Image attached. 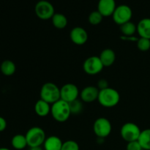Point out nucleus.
<instances>
[{"mask_svg": "<svg viewBox=\"0 0 150 150\" xmlns=\"http://www.w3.org/2000/svg\"><path fill=\"white\" fill-rule=\"evenodd\" d=\"M98 100L103 107L113 108L120 103V95L117 89L108 87L100 90Z\"/></svg>", "mask_w": 150, "mask_h": 150, "instance_id": "nucleus-1", "label": "nucleus"}, {"mask_svg": "<svg viewBox=\"0 0 150 150\" xmlns=\"http://www.w3.org/2000/svg\"><path fill=\"white\" fill-rule=\"evenodd\" d=\"M51 114L54 120L58 122L67 121L71 115L68 103L60 99L51 105Z\"/></svg>", "mask_w": 150, "mask_h": 150, "instance_id": "nucleus-2", "label": "nucleus"}, {"mask_svg": "<svg viewBox=\"0 0 150 150\" xmlns=\"http://www.w3.org/2000/svg\"><path fill=\"white\" fill-rule=\"evenodd\" d=\"M40 99L52 105L60 100V89L52 82H46L40 89Z\"/></svg>", "mask_w": 150, "mask_h": 150, "instance_id": "nucleus-3", "label": "nucleus"}, {"mask_svg": "<svg viewBox=\"0 0 150 150\" xmlns=\"http://www.w3.org/2000/svg\"><path fill=\"white\" fill-rule=\"evenodd\" d=\"M25 136L29 147L41 146L46 139V136L43 129L37 126L29 128Z\"/></svg>", "mask_w": 150, "mask_h": 150, "instance_id": "nucleus-4", "label": "nucleus"}, {"mask_svg": "<svg viewBox=\"0 0 150 150\" xmlns=\"http://www.w3.org/2000/svg\"><path fill=\"white\" fill-rule=\"evenodd\" d=\"M142 130L140 127L133 122H126L120 129L121 137L127 143L139 140Z\"/></svg>", "mask_w": 150, "mask_h": 150, "instance_id": "nucleus-5", "label": "nucleus"}, {"mask_svg": "<svg viewBox=\"0 0 150 150\" xmlns=\"http://www.w3.org/2000/svg\"><path fill=\"white\" fill-rule=\"evenodd\" d=\"M112 125L109 120L105 117L97 119L93 125V131L98 139H105L111 133Z\"/></svg>", "mask_w": 150, "mask_h": 150, "instance_id": "nucleus-6", "label": "nucleus"}, {"mask_svg": "<svg viewBox=\"0 0 150 150\" xmlns=\"http://www.w3.org/2000/svg\"><path fill=\"white\" fill-rule=\"evenodd\" d=\"M133 16V11L128 5L121 4L117 6L114 13L112 15L113 20L117 24L121 25L130 21Z\"/></svg>", "mask_w": 150, "mask_h": 150, "instance_id": "nucleus-7", "label": "nucleus"}, {"mask_svg": "<svg viewBox=\"0 0 150 150\" xmlns=\"http://www.w3.org/2000/svg\"><path fill=\"white\" fill-rule=\"evenodd\" d=\"M36 16L41 20L51 19L55 14L53 4L46 0H40L36 4L35 7Z\"/></svg>", "mask_w": 150, "mask_h": 150, "instance_id": "nucleus-8", "label": "nucleus"}, {"mask_svg": "<svg viewBox=\"0 0 150 150\" xmlns=\"http://www.w3.org/2000/svg\"><path fill=\"white\" fill-rule=\"evenodd\" d=\"M104 68L100 57L98 56H92L86 59L83 64V69L85 73L90 76H95L100 73Z\"/></svg>", "mask_w": 150, "mask_h": 150, "instance_id": "nucleus-9", "label": "nucleus"}, {"mask_svg": "<svg viewBox=\"0 0 150 150\" xmlns=\"http://www.w3.org/2000/svg\"><path fill=\"white\" fill-rule=\"evenodd\" d=\"M79 96H80V92L74 83H66L60 88V99L68 103L77 100Z\"/></svg>", "mask_w": 150, "mask_h": 150, "instance_id": "nucleus-10", "label": "nucleus"}, {"mask_svg": "<svg viewBox=\"0 0 150 150\" xmlns=\"http://www.w3.org/2000/svg\"><path fill=\"white\" fill-rule=\"evenodd\" d=\"M70 38L72 42L78 45H84L88 40V33L81 26H76L70 31Z\"/></svg>", "mask_w": 150, "mask_h": 150, "instance_id": "nucleus-11", "label": "nucleus"}, {"mask_svg": "<svg viewBox=\"0 0 150 150\" xmlns=\"http://www.w3.org/2000/svg\"><path fill=\"white\" fill-rule=\"evenodd\" d=\"M100 90L97 86H87L83 88L80 92L81 101L85 103H92L98 100Z\"/></svg>", "mask_w": 150, "mask_h": 150, "instance_id": "nucleus-12", "label": "nucleus"}, {"mask_svg": "<svg viewBox=\"0 0 150 150\" xmlns=\"http://www.w3.org/2000/svg\"><path fill=\"white\" fill-rule=\"evenodd\" d=\"M116 7L115 0H99L98 1V10L103 17L112 16Z\"/></svg>", "mask_w": 150, "mask_h": 150, "instance_id": "nucleus-13", "label": "nucleus"}, {"mask_svg": "<svg viewBox=\"0 0 150 150\" xmlns=\"http://www.w3.org/2000/svg\"><path fill=\"white\" fill-rule=\"evenodd\" d=\"M99 57L104 67H110L114 64L116 61V59H117L115 52L111 48H105L103 51H102Z\"/></svg>", "mask_w": 150, "mask_h": 150, "instance_id": "nucleus-14", "label": "nucleus"}, {"mask_svg": "<svg viewBox=\"0 0 150 150\" xmlns=\"http://www.w3.org/2000/svg\"><path fill=\"white\" fill-rule=\"evenodd\" d=\"M137 33L140 38L150 40V18H144L137 24Z\"/></svg>", "mask_w": 150, "mask_h": 150, "instance_id": "nucleus-15", "label": "nucleus"}, {"mask_svg": "<svg viewBox=\"0 0 150 150\" xmlns=\"http://www.w3.org/2000/svg\"><path fill=\"white\" fill-rule=\"evenodd\" d=\"M63 142L59 137L51 136L46 138L43 144L45 150H61Z\"/></svg>", "mask_w": 150, "mask_h": 150, "instance_id": "nucleus-16", "label": "nucleus"}, {"mask_svg": "<svg viewBox=\"0 0 150 150\" xmlns=\"http://www.w3.org/2000/svg\"><path fill=\"white\" fill-rule=\"evenodd\" d=\"M51 105L42 99L38 100L35 105V111L38 116L44 117L51 114Z\"/></svg>", "mask_w": 150, "mask_h": 150, "instance_id": "nucleus-17", "label": "nucleus"}, {"mask_svg": "<svg viewBox=\"0 0 150 150\" xmlns=\"http://www.w3.org/2000/svg\"><path fill=\"white\" fill-rule=\"evenodd\" d=\"M11 144L13 147L17 150L23 149L28 146L26 136L22 134L15 135L12 139Z\"/></svg>", "mask_w": 150, "mask_h": 150, "instance_id": "nucleus-18", "label": "nucleus"}, {"mask_svg": "<svg viewBox=\"0 0 150 150\" xmlns=\"http://www.w3.org/2000/svg\"><path fill=\"white\" fill-rule=\"evenodd\" d=\"M51 21L54 27L58 29H64L67 25V17L62 13H55Z\"/></svg>", "mask_w": 150, "mask_h": 150, "instance_id": "nucleus-19", "label": "nucleus"}, {"mask_svg": "<svg viewBox=\"0 0 150 150\" xmlns=\"http://www.w3.org/2000/svg\"><path fill=\"white\" fill-rule=\"evenodd\" d=\"M0 70L4 76H10L16 73V66L13 62L10 60H5L1 64Z\"/></svg>", "mask_w": 150, "mask_h": 150, "instance_id": "nucleus-20", "label": "nucleus"}, {"mask_svg": "<svg viewBox=\"0 0 150 150\" xmlns=\"http://www.w3.org/2000/svg\"><path fill=\"white\" fill-rule=\"evenodd\" d=\"M138 141L143 150H150V128L142 130Z\"/></svg>", "mask_w": 150, "mask_h": 150, "instance_id": "nucleus-21", "label": "nucleus"}, {"mask_svg": "<svg viewBox=\"0 0 150 150\" xmlns=\"http://www.w3.org/2000/svg\"><path fill=\"white\" fill-rule=\"evenodd\" d=\"M120 31L123 36H133L137 32V25L133 22L128 21L120 26Z\"/></svg>", "mask_w": 150, "mask_h": 150, "instance_id": "nucleus-22", "label": "nucleus"}, {"mask_svg": "<svg viewBox=\"0 0 150 150\" xmlns=\"http://www.w3.org/2000/svg\"><path fill=\"white\" fill-rule=\"evenodd\" d=\"M103 18V16H102V14L98 10H95V11L92 12L89 14L88 20H89L90 24L96 26V25L100 24L102 22Z\"/></svg>", "mask_w": 150, "mask_h": 150, "instance_id": "nucleus-23", "label": "nucleus"}, {"mask_svg": "<svg viewBox=\"0 0 150 150\" xmlns=\"http://www.w3.org/2000/svg\"><path fill=\"white\" fill-rule=\"evenodd\" d=\"M69 105H70V109L71 114H79L83 111V103L79 99L70 103Z\"/></svg>", "mask_w": 150, "mask_h": 150, "instance_id": "nucleus-24", "label": "nucleus"}, {"mask_svg": "<svg viewBox=\"0 0 150 150\" xmlns=\"http://www.w3.org/2000/svg\"><path fill=\"white\" fill-rule=\"evenodd\" d=\"M137 48L141 51H147L150 49V40L146 38H140L137 41Z\"/></svg>", "mask_w": 150, "mask_h": 150, "instance_id": "nucleus-25", "label": "nucleus"}, {"mask_svg": "<svg viewBox=\"0 0 150 150\" xmlns=\"http://www.w3.org/2000/svg\"><path fill=\"white\" fill-rule=\"evenodd\" d=\"M61 150H80L79 144L73 140H67L63 142Z\"/></svg>", "mask_w": 150, "mask_h": 150, "instance_id": "nucleus-26", "label": "nucleus"}, {"mask_svg": "<svg viewBox=\"0 0 150 150\" xmlns=\"http://www.w3.org/2000/svg\"><path fill=\"white\" fill-rule=\"evenodd\" d=\"M126 150H143L139 141L128 142L126 146Z\"/></svg>", "mask_w": 150, "mask_h": 150, "instance_id": "nucleus-27", "label": "nucleus"}, {"mask_svg": "<svg viewBox=\"0 0 150 150\" xmlns=\"http://www.w3.org/2000/svg\"><path fill=\"white\" fill-rule=\"evenodd\" d=\"M97 87L99 89V90H102V89H106V88L109 87L108 82L107 81V80H105V79H100V80L98 81Z\"/></svg>", "mask_w": 150, "mask_h": 150, "instance_id": "nucleus-28", "label": "nucleus"}, {"mask_svg": "<svg viewBox=\"0 0 150 150\" xmlns=\"http://www.w3.org/2000/svg\"><path fill=\"white\" fill-rule=\"evenodd\" d=\"M7 127V122L5 119L3 118L2 117H0V132L4 131Z\"/></svg>", "mask_w": 150, "mask_h": 150, "instance_id": "nucleus-29", "label": "nucleus"}, {"mask_svg": "<svg viewBox=\"0 0 150 150\" xmlns=\"http://www.w3.org/2000/svg\"><path fill=\"white\" fill-rule=\"evenodd\" d=\"M121 39L123 40H126V41H136V42H137L138 40H139V38H136V37L134 36H122L121 37Z\"/></svg>", "mask_w": 150, "mask_h": 150, "instance_id": "nucleus-30", "label": "nucleus"}, {"mask_svg": "<svg viewBox=\"0 0 150 150\" xmlns=\"http://www.w3.org/2000/svg\"><path fill=\"white\" fill-rule=\"evenodd\" d=\"M29 150H43L41 148V146H35V147H30Z\"/></svg>", "mask_w": 150, "mask_h": 150, "instance_id": "nucleus-31", "label": "nucleus"}, {"mask_svg": "<svg viewBox=\"0 0 150 150\" xmlns=\"http://www.w3.org/2000/svg\"><path fill=\"white\" fill-rule=\"evenodd\" d=\"M0 150H10V149H7V148H0Z\"/></svg>", "mask_w": 150, "mask_h": 150, "instance_id": "nucleus-32", "label": "nucleus"}]
</instances>
